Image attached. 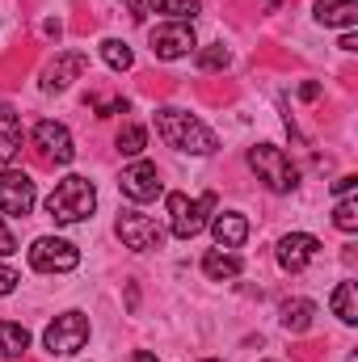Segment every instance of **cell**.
<instances>
[{
  "instance_id": "1",
  "label": "cell",
  "mask_w": 358,
  "mask_h": 362,
  "mask_svg": "<svg viewBox=\"0 0 358 362\" xmlns=\"http://www.w3.org/2000/svg\"><path fill=\"white\" fill-rule=\"evenodd\" d=\"M156 131H161V139H165L169 148L190 152V156H211V152H219L215 131H211V127H202L194 114H185V110H178V105L156 110Z\"/></svg>"
},
{
  "instance_id": "2",
  "label": "cell",
  "mask_w": 358,
  "mask_h": 362,
  "mask_svg": "<svg viewBox=\"0 0 358 362\" xmlns=\"http://www.w3.org/2000/svg\"><path fill=\"white\" fill-rule=\"evenodd\" d=\"M93 206H97V189L81 173H68V177L47 194V215L55 223H81V219L93 215Z\"/></svg>"
},
{
  "instance_id": "3",
  "label": "cell",
  "mask_w": 358,
  "mask_h": 362,
  "mask_svg": "<svg viewBox=\"0 0 358 362\" xmlns=\"http://www.w3.org/2000/svg\"><path fill=\"white\" fill-rule=\"evenodd\" d=\"M249 169L258 173V181H266V189L274 194H291L299 185V169L291 165V156L274 144H258L249 148Z\"/></svg>"
},
{
  "instance_id": "4",
  "label": "cell",
  "mask_w": 358,
  "mask_h": 362,
  "mask_svg": "<svg viewBox=\"0 0 358 362\" xmlns=\"http://www.w3.org/2000/svg\"><path fill=\"white\" fill-rule=\"evenodd\" d=\"M211 211H215V194H202V198L169 194V232L178 240H194L211 223Z\"/></svg>"
},
{
  "instance_id": "5",
  "label": "cell",
  "mask_w": 358,
  "mask_h": 362,
  "mask_svg": "<svg viewBox=\"0 0 358 362\" xmlns=\"http://www.w3.org/2000/svg\"><path fill=\"white\" fill-rule=\"evenodd\" d=\"M85 341H89V316H85V312H64V316H55V320L47 325V333H42V346H47L55 358L76 354Z\"/></svg>"
},
{
  "instance_id": "6",
  "label": "cell",
  "mask_w": 358,
  "mask_h": 362,
  "mask_svg": "<svg viewBox=\"0 0 358 362\" xmlns=\"http://www.w3.org/2000/svg\"><path fill=\"white\" fill-rule=\"evenodd\" d=\"M30 266L38 274H68L81 266V249L72 240H59V236H38L30 245Z\"/></svg>"
},
{
  "instance_id": "7",
  "label": "cell",
  "mask_w": 358,
  "mask_h": 362,
  "mask_svg": "<svg viewBox=\"0 0 358 362\" xmlns=\"http://www.w3.org/2000/svg\"><path fill=\"white\" fill-rule=\"evenodd\" d=\"M38 202L34 177L21 169H0V215H30Z\"/></svg>"
},
{
  "instance_id": "8",
  "label": "cell",
  "mask_w": 358,
  "mask_h": 362,
  "mask_svg": "<svg viewBox=\"0 0 358 362\" xmlns=\"http://www.w3.org/2000/svg\"><path fill=\"white\" fill-rule=\"evenodd\" d=\"M118 240L127 249H135V253H148V249H161L165 245V228L156 219L139 215V211H122L118 215Z\"/></svg>"
},
{
  "instance_id": "9",
  "label": "cell",
  "mask_w": 358,
  "mask_h": 362,
  "mask_svg": "<svg viewBox=\"0 0 358 362\" xmlns=\"http://www.w3.org/2000/svg\"><path fill=\"white\" fill-rule=\"evenodd\" d=\"M148 47H152L156 59H185L198 42H194L190 21H165V25H156V30L148 34Z\"/></svg>"
},
{
  "instance_id": "10",
  "label": "cell",
  "mask_w": 358,
  "mask_h": 362,
  "mask_svg": "<svg viewBox=\"0 0 358 362\" xmlns=\"http://www.w3.org/2000/svg\"><path fill=\"white\" fill-rule=\"evenodd\" d=\"M34 148H38L51 165H68V160L76 156V148H72V131H68L64 122H55V118H42V122L34 127Z\"/></svg>"
},
{
  "instance_id": "11",
  "label": "cell",
  "mask_w": 358,
  "mask_h": 362,
  "mask_svg": "<svg viewBox=\"0 0 358 362\" xmlns=\"http://www.w3.org/2000/svg\"><path fill=\"white\" fill-rule=\"evenodd\" d=\"M118 189L131 198V202H152V198H161V173H156V165L152 160H135V165H127L122 169V177H118Z\"/></svg>"
},
{
  "instance_id": "12",
  "label": "cell",
  "mask_w": 358,
  "mask_h": 362,
  "mask_svg": "<svg viewBox=\"0 0 358 362\" xmlns=\"http://www.w3.org/2000/svg\"><path fill=\"white\" fill-rule=\"evenodd\" d=\"M278 266L287 274H299V270H308L312 266V257L321 253V240L312 236V232H287L282 240H278Z\"/></svg>"
},
{
  "instance_id": "13",
  "label": "cell",
  "mask_w": 358,
  "mask_h": 362,
  "mask_svg": "<svg viewBox=\"0 0 358 362\" xmlns=\"http://www.w3.org/2000/svg\"><path fill=\"white\" fill-rule=\"evenodd\" d=\"M85 68H89V55H81V51H64V55H55V59L42 68V93H64L72 81L85 76Z\"/></svg>"
},
{
  "instance_id": "14",
  "label": "cell",
  "mask_w": 358,
  "mask_h": 362,
  "mask_svg": "<svg viewBox=\"0 0 358 362\" xmlns=\"http://www.w3.org/2000/svg\"><path fill=\"white\" fill-rule=\"evenodd\" d=\"M211 236L219 249H241L249 240V219L236 211H219V215H211Z\"/></svg>"
},
{
  "instance_id": "15",
  "label": "cell",
  "mask_w": 358,
  "mask_h": 362,
  "mask_svg": "<svg viewBox=\"0 0 358 362\" xmlns=\"http://www.w3.org/2000/svg\"><path fill=\"white\" fill-rule=\"evenodd\" d=\"M316 21L333 30H354L358 25V0H316Z\"/></svg>"
},
{
  "instance_id": "16",
  "label": "cell",
  "mask_w": 358,
  "mask_h": 362,
  "mask_svg": "<svg viewBox=\"0 0 358 362\" xmlns=\"http://www.w3.org/2000/svg\"><path fill=\"white\" fill-rule=\"evenodd\" d=\"M245 270V262L232 253V249H211L207 257H202V274L211 278V282H232V278H241Z\"/></svg>"
},
{
  "instance_id": "17",
  "label": "cell",
  "mask_w": 358,
  "mask_h": 362,
  "mask_svg": "<svg viewBox=\"0 0 358 362\" xmlns=\"http://www.w3.org/2000/svg\"><path fill=\"white\" fill-rule=\"evenodd\" d=\"M21 152V122L8 105H0V169H8Z\"/></svg>"
},
{
  "instance_id": "18",
  "label": "cell",
  "mask_w": 358,
  "mask_h": 362,
  "mask_svg": "<svg viewBox=\"0 0 358 362\" xmlns=\"http://www.w3.org/2000/svg\"><path fill=\"white\" fill-rule=\"evenodd\" d=\"M312 316H316V303L312 299H287L282 303V329L287 333H308L312 329Z\"/></svg>"
},
{
  "instance_id": "19",
  "label": "cell",
  "mask_w": 358,
  "mask_h": 362,
  "mask_svg": "<svg viewBox=\"0 0 358 362\" xmlns=\"http://www.w3.org/2000/svg\"><path fill=\"white\" fill-rule=\"evenodd\" d=\"M30 350V333L13 320H0V358H21Z\"/></svg>"
},
{
  "instance_id": "20",
  "label": "cell",
  "mask_w": 358,
  "mask_h": 362,
  "mask_svg": "<svg viewBox=\"0 0 358 362\" xmlns=\"http://www.w3.org/2000/svg\"><path fill=\"white\" fill-rule=\"evenodd\" d=\"M333 312H337V320L342 325H358V286L354 282H337V291H333Z\"/></svg>"
},
{
  "instance_id": "21",
  "label": "cell",
  "mask_w": 358,
  "mask_h": 362,
  "mask_svg": "<svg viewBox=\"0 0 358 362\" xmlns=\"http://www.w3.org/2000/svg\"><path fill=\"white\" fill-rule=\"evenodd\" d=\"M101 59H105V68H114V72H127V68L135 64L131 47L118 42V38H105V42H101Z\"/></svg>"
},
{
  "instance_id": "22",
  "label": "cell",
  "mask_w": 358,
  "mask_h": 362,
  "mask_svg": "<svg viewBox=\"0 0 358 362\" xmlns=\"http://www.w3.org/2000/svg\"><path fill=\"white\" fill-rule=\"evenodd\" d=\"M152 8L165 13L169 21H194L202 4H198V0H152Z\"/></svg>"
},
{
  "instance_id": "23",
  "label": "cell",
  "mask_w": 358,
  "mask_h": 362,
  "mask_svg": "<svg viewBox=\"0 0 358 362\" xmlns=\"http://www.w3.org/2000/svg\"><path fill=\"white\" fill-rule=\"evenodd\" d=\"M144 144H148V131H144V127L127 122V127L118 131V152H122V156H139V152H144Z\"/></svg>"
},
{
  "instance_id": "24",
  "label": "cell",
  "mask_w": 358,
  "mask_h": 362,
  "mask_svg": "<svg viewBox=\"0 0 358 362\" xmlns=\"http://www.w3.org/2000/svg\"><path fill=\"white\" fill-rule=\"evenodd\" d=\"M333 223L342 228V232H358V198H342L337 206H333Z\"/></svg>"
},
{
  "instance_id": "25",
  "label": "cell",
  "mask_w": 358,
  "mask_h": 362,
  "mask_svg": "<svg viewBox=\"0 0 358 362\" xmlns=\"http://www.w3.org/2000/svg\"><path fill=\"white\" fill-rule=\"evenodd\" d=\"M198 68H202V72H219V68H228V51H224L219 42H215V47H202V51H198Z\"/></svg>"
},
{
  "instance_id": "26",
  "label": "cell",
  "mask_w": 358,
  "mask_h": 362,
  "mask_svg": "<svg viewBox=\"0 0 358 362\" xmlns=\"http://www.w3.org/2000/svg\"><path fill=\"white\" fill-rule=\"evenodd\" d=\"M17 282H21V274L8 270V266H0V295H13V291H17Z\"/></svg>"
},
{
  "instance_id": "27",
  "label": "cell",
  "mask_w": 358,
  "mask_h": 362,
  "mask_svg": "<svg viewBox=\"0 0 358 362\" xmlns=\"http://www.w3.org/2000/svg\"><path fill=\"white\" fill-rule=\"evenodd\" d=\"M17 253V240H13V232L4 228V219H0V257H13Z\"/></svg>"
},
{
  "instance_id": "28",
  "label": "cell",
  "mask_w": 358,
  "mask_h": 362,
  "mask_svg": "<svg viewBox=\"0 0 358 362\" xmlns=\"http://www.w3.org/2000/svg\"><path fill=\"white\" fill-rule=\"evenodd\" d=\"M354 185H358V177H354V173H346V177L333 181V194H337V198H350V194H354Z\"/></svg>"
},
{
  "instance_id": "29",
  "label": "cell",
  "mask_w": 358,
  "mask_h": 362,
  "mask_svg": "<svg viewBox=\"0 0 358 362\" xmlns=\"http://www.w3.org/2000/svg\"><path fill=\"white\" fill-rule=\"evenodd\" d=\"M122 4H127V13H131L135 21H144V17H148V4H144V0H122Z\"/></svg>"
},
{
  "instance_id": "30",
  "label": "cell",
  "mask_w": 358,
  "mask_h": 362,
  "mask_svg": "<svg viewBox=\"0 0 358 362\" xmlns=\"http://www.w3.org/2000/svg\"><path fill=\"white\" fill-rule=\"evenodd\" d=\"M299 97H304V101H316V97H321V85H312V81L299 85Z\"/></svg>"
},
{
  "instance_id": "31",
  "label": "cell",
  "mask_w": 358,
  "mask_h": 362,
  "mask_svg": "<svg viewBox=\"0 0 358 362\" xmlns=\"http://www.w3.org/2000/svg\"><path fill=\"white\" fill-rule=\"evenodd\" d=\"M337 47H342V51H358V38H354V30H346V34H342V42H337Z\"/></svg>"
},
{
  "instance_id": "32",
  "label": "cell",
  "mask_w": 358,
  "mask_h": 362,
  "mask_svg": "<svg viewBox=\"0 0 358 362\" xmlns=\"http://www.w3.org/2000/svg\"><path fill=\"white\" fill-rule=\"evenodd\" d=\"M135 362H156V354H148V350H139V354H135Z\"/></svg>"
},
{
  "instance_id": "33",
  "label": "cell",
  "mask_w": 358,
  "mask_h": 362,
  "mask_svg": "<svg viewBox=\"0 0 358 362\" xmlns=\"http://www.w3.org/2000/svg\"><path fill=\"white\" fill-rule=\"evenodd\" d=\"M266 4H270V8H278V4H282V0H266Z\"/></svg>"
},
{
  "instance_id": "34",
  "label": "cell",
  "mask_w": 358,
  "mask_h": 362,
  "mask_svg": "<svg viewBox=\"0 0 358 362\" xmlns=\"http://www.w3.org/2000/svg\"><path fill=\"white\" fill-rule=\"evenodd\" d=\"M202 362H219V358H202Z\"/></svg>"
}]
</instances>
